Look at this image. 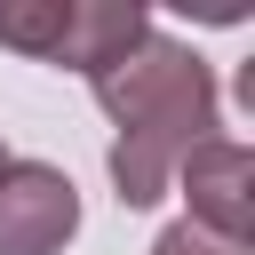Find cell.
Listing matches in <instances>:
<instances>
[{
	"label": "cell",
	"mask_w": 255,
	"mask_h": 255,
	"mask_svg": "<svg viewBox=\"0 0 255 255\" xmlns=\"http://www.w3.org/2000/svg\"><path fill=\"white\" fill-rule=\"evenodd\" d=\"M151 32V8L143 0H64V40H56V64L72 72H112L135 40Z\"/></svg>",
	"instance_id": "obj_4"
},
{
	"label": "cell",
	"mask_w": 255,
	"mask_h": 255,
	"mask_svg": "<svg viewBox=\"0 0 255 255\" xmlns=\"http://www.w3.org/2000/svg\"><path fill=\"white\" fill-rule=\"evenodd\" d=\"M96 104L112 112V183H120V207H151L183 151L207 143L215 128V72L167 40V32H143L112 72H96Z\"/></svg>",
	"instance_id": "obj_1"
},
{
	"label": "cell",
	"mask_w": 255,
	"mask_h": 255,
	"mask_svg": "<svg viewBox=\"0 0 255 255\" xmlns=\"http://www.w3.org/2000/svg\"><path fill=\"white\" fill-rule=\"evenodd\" d=\"M175 175H183V199H191L183 223L247 255V239H255V151L231 143V135H207V143L183 151Z\"/></svg>",
	"instance_id": "obj_2"
},
{
	"label": "cell",
	"mask_w": 255,
	"mask_h": 255,
	"mask_svg": "<svg viewBox=\"0 0 255 255\" xmlns=\"http://www.w3.org/2000/svg\"><path fill=\"white\" fill-rule=\"evenodd\" d=\"M0 159H8V151H0Z\"/></svg>",
	"instance_id": "obj_6"
},
{
	"label": "cell",
	"mask_w": 255,
	"mask_h": 255,
	"mask_svg": "<svg viewBox=\"0 0 255 255\" xmlns=\"http://www.w3.org/2000/svg\"><path fill=\"white\" fill-rule=\"evenodd\" d=\"M80 231V191L48 159H0V255H56Z\"/></svg>",
	"instance_id": "obj_3"
},
{
	"label": "cell",
	"mask_w": 255,
	"mask_h": 255,
	"mask_svg": "<svg viewBox=\"0 0 255 255\" xmlns=\"http://www.w3.org/2000/svg\"><path fill=\"white\" fill-rule=\"evenodd\" d=\"M151 255H239V247H223V239H207V231H191V223H167V231L151 239Z\"/></svg>",
	"instance_id": "obj_5"
}]
</instances>
